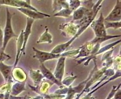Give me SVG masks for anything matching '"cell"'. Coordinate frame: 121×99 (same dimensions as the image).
Returning <instances> with one entry per match:
<instances>
[{
    "mask_svg": "<svg viewBox=\"0 0 121 99\" xmlns=\"http://www.w3.org/2000/svg\"><path fill=\"white\" fill-rule=\"evenodd\" d=\"M77 77H69L65 79H64L62 81V84L65 85L66 86H69V85H70L72 82H73V80L76 78ZM62 83V82H61Z\"/></svg>",
    "mask_w": 121,
    "mask_h": 99,
    "instance_id": "obj_23",
    "label": "cell"
},
{
    "mask_svg": "<svg viewBox=\"0 0 121 99\" xmlns=\"http://www.w3.org/2000/svg\"><path fill=\"white\" fill-rule=\"evenodd\" d=\"M11 58V56L5 54V51L2 49L0 48V62H4L5 61H8Z\"/></svg>",
    "mask_w": 121,
    "mask_h": 99,
    "instance_id": "obj_22",
    "label": "cell"
},
{
    "mask_svg": "<svg viewBox=\"0 0 121 99\" xmlns=\"http://www.w3.org/2000/svg\"><path fill=\"white\" fill-rule=\"evenodd\" d=\"M40 71L43 74L44 78H46L53 83L56 84L58 86H61L62 84L61 82L59 81L54 76V74L52 73V72L48 69L44 65L43 63L41 64L40 66Z\"/></svg>",
    "mask_w": 121,
    "mask_h": 99,
    "instance_id": "obj_11",
    "label": "cell"
},
{
    "mask_svg": "<svg viewBox=\"0 0 121 99\" xmlns=\"http://www.w3.org/2000/svg\"><path fill=\"white\" fill-rule=\"evenodd\" d=\"M103 0H99V1L97 2V3L95 4V5L93 7V12H94V13H97V12L99 11V9H98V8H100L101 6H99L103 2Z\"/></svg>",
    "mask_w": 121,
    "mask_h": 99,
    "instance_id": "obj_25",
    "label": "cell"
},
{
    "mask_svg": "<svg viewBox=\"0 0 121 99\" xmlns=\"http://www.w3.org/2000/svg\"><path fill=\"white\" fill-rule=\"evenodd\" d=\"M25 1L29 4H31V0H25Z\"/></svg>",
    "mask_w": 121,
    "mask_h": 99,
    "instance_id": "obj_29",
    "label": "cell"
},
{
    "mask_svg": "<svg viewBox=\"0 0 121 99\" xmlns=\"http://www.w3.org/2000/svg\"><path fill=\"white\" fill-rule=\"evenodd\" d=\"M65 56H61L59 58L53 73L55 78L60 82H62L65 71Z\"/></svg>",
    "mask_w": 121,
    "mask_h": 99,
    "instance_id": "obj_8",
    "label": "cell"
},
{
    "mask_svg": "<svg viewBox=\"0 0 121 99\" xmlns=\"http://www.w3.org/2000/svg\"><path fill=\"white\" fill-rule=\"evenodd\" d=\"M120 86H121V84H120L117 87V88H116V86H114L113 87V89L111 91V92L110 93V94L108 95V97L107 98V99H111L113 96V95H114L115 93H116V92L120 88Z\"/></svg>",
    "mask_w": 121,
    "mask_h": 99,
    "instance_id": "obj_24",
    "label": "cell"
},
{
    "mask_svg": "<svg viewBox=\"0 0 121 99\" xmlns=\"http://www.w3.org/2000/svg\"><path fill=\"white\" fill-rule=\"evenodd\" d=\"M11 75L13 79L17 82L25 81L27 78V74L24 70L16 66L13 67Z\"/></svg>",
    "mask_w": 121,
    "mask_h": 99,
    "instance_id": "obj_12",
    "label": "cell"
},
{
    "mask_svg": "<svg viewBox=\"0 0 121 99\" xmlns=\"http://www.w3.org/2000/svg\"><path fill=\"white\" fill-rule=\"evenodd\" d=\"M7 5L9 6L18 8H26L30 9L35 11L38 10L32 6L31 4L27 3L23 0H0V6Z\"/></svg>",
    "mask_w": 121,
    "mask_h": 99,
    "instance_id": "obj_5",
    "label": "cell"
},
{
    "mask_svg": "<svg viewBox=\"0 0 121 99\" xmlns=\"http://www.w3.org/2000/svg\"><path fill=\"white\" fill-rule=\"evenodd\" d=\"M91 23H92L91 22H88L86 24V25H84L83 27H81V28L79 29L77 33L73 37H72L69 41L67 42H65V43L59 44L56 46L52 50V51L51 52L54 54H61L63 53L70 46V45L72 43V42H73L77 38V37H78L84 30L87 28V27L89 26V25H90Z\"/></svg>",
    "mask_w": 121,
    "mask_h": 99,
    "instance_id": "obj_2",
    "label": "cell"
},
{
    "mask_svg": "<svg viewBox=\"0 0 121 99\" xmlns=\"http://www.w3.org/2000/svg\"><path fill=\"white\" fill-rule=\"evenodd\" d=\"M4 93L0 92V99H4Z\"/></svg>",
    "mask_w": 121,
    "mask_h": 99,
    "instance_id": "obj_28",
    "label": "cell"
},
{
    "mask_svg": "<svg viewBox=\"0 0 121 99\" xmlns=\"http://www.w3.org/2000/svg\"><path fill=\"white\" fill-rule=\"evenodd\" d=\"M104 23L106 29L111 28L114 29H120L121 27V21L118 22H109L104 20Z\"/></svg>",
    "mask_w": 121,
    "mask_h": 99,
    "instance_id": "obj_19",
    "label": "cell"
},
{
    "mask_svg": "<svg viewBox=\"0 0 121 99\" xmlns=\"http://www.w3.org/2000/svg\"><path fill=\"white\" fill-rule=\"evenodd\" d=\"M29 76L33 81L34 85L35 87L39 86L42 82V80L44 78L40 70H34L30 69L29 72Z\"/></svg>",
    "mask_w": 121,
    "mask_h": 99,
    "instance_id": "obj_15",
    "label": "cell"
},
{
    "mask_svg": "<svg viewBox=\"0 0 121 99\" xmlns=\"http://www.w3.org/2000/svg\"><path fill=\"white\" fill-rule=\"evenodd\" d=\"M72 11L70 8H64L63 9H61L60 10L59 12H57V13L54 15V16H62L68 17L70 16L71 13H72Z\"/></svg>",
    "mask_w": 121,
    "mask_h": 99,
    "instance_id": "obj_21",
    "label": "cell"
},
{
    "mask_svg": "<svg viewBox=\"0 0 121 99\" xmlns=\"http://www.w3.org/2000/svg\"><path fill=\"white\" fill-rule=\"evenodd\" d=\"M91 23V27L93 29L96 37H103L106 36V29L104 25V18L102 13H100L98 19Z\"/></svg>",
    "mask_w": 121,
    "mask_h": 99,
    "instance_id": "obj_3",
    "label": "cell"
},
{
    "mask_svg": "<svg viewBox=\"0 0 121 99\" xmlns=\"http://www.w3.org/2000/svg\"><path fill=\"white\" fill-rule=\"evenodd\" d=\"M121 90L120 88L115 93L114 99H120L121 98Z\"/></svg>",
    "mask_w": 121,
    "mask_h": 99,
    "instance_id": "obj_27",
    "label": "cell"
},
{
    "mask_svg": "<svg viewBox=\"0 0 121 99\" xmlns=\"http://www.w3.org/2000/svg\"><path fill=\"white\" fill-rule=\"evenodd\" d=\"M78 26H76L73 23H66L64 25L60 26V29H62L66 34L69 35V36H74L78 30Z\"/></svg>",
    "mask_w": 121,
    "mask_h": 99,
    "instance_id": "obj_16",
    "label": "cell"
},
{
    "mask_svg": "<svg viewBox=\"0 0 121 99\" xmlns=\"http://www.w3.org/2000/svg\"><path fill=\"white\" fill-rule=\"evenodd\" d=\"M121 19V3L120 0H116V4L104 20L109 22L120 21Z\"/></svg>",
    "mask_w": 121,
    "mask_h": 99,
    "instance_id": "obj_7",
    "label": "cell"
},
{
    "mask_svg": "<svg viewBox=\"0 0 121 99\" xmlns=\"http://www.w3.org/2000/svg\"><path fill=\"white\" fill-rule=\"evenodd\" d=\"M86 12L87 9L86 8L83 7H80L76 9V11H74L73 14V20H78L82 17L84 14Z\"/></svg>",
    "mask_w": 121,
    "mask_h": 99,
    "instance_id": "obj_20",
    "label": "cell"
},
{
    "mask_svg": "<svg viewBox=\"0 0 121 99\" xmlns=\"http://www.w3.org/2000/svg\"><path fill=\"white\" fill-rule=\"evenodd\" d=\"M0 10H1V6H0ZM3 38H4V33L2 30L1 26H0V48H2L3 43Z\"/></svg>",
    "mask_w": 121,
    "mask_h": 99,
    "instance_id": "obj_26",
    "label": "cell"
},
{
    "mask_svg": "<svg viewBox=\"0 0 121 99\" xmlns=\"http://www.w3.org/2000/svg\"><path fill=\"white\" fill-rule=\"evenodd\" d=\"M13 67V66H8L5 64L3 61L0 62V72L3 75L5 83L13 81L11 74Z\"/></svg>",
    "mask_w": 121,
    "mask_h": 99,
    "instance_id": "obj_10",
    "label": "cell"
},
{
    "mask_svg": "<svg viewBox=\"0 0 121 99\" xmlns=\"http://www.w3.org/2000/svg\"><path fill=\"white\" fill-rule=\"evenodd\" d=\"M43 42H47L49 44L52 42V36L48 32V28L46 27H45V31L43 33L37 41V43H41Z\"/></svg>",
    "mask_w": 121,
    "mask_h": 99,
    "instance_id": "obj_18",
    "label": "cell"
},
{
    "mask_svg": "<svg viewBox=\"0 0 121 99\" xmlns=\"http://www.w3.org/2000/svg\"><path fill=\"white\" fill-rule=\"evenodd\" d=\"M53 12L60 11L64 8H69V4H68L67 0H53Z\"/></svg>",
    "mask_w": 121,
    "mask_h": 99,
    "instance_id": "obj_17",
    "label": "cell"
},
{
    "mask_svg": "<svg viewBox=\"0 0 121 99\" xmlns=\"http://www.w3.org/2000/svg\"><path fill=\"white\" fill-rule=\"evenodd\" d=\"M17 10L21 13L27 16V17L32 18L34 20L43 19L45 17H50L49 15L42 13L40 11L34 10L26 8H18Z\"/></svg>",
    "mask_w": 121,
    "mask_h": 99,
    "instance_id": "obj_6",
    "label": "cell"
},
{
    "mask_svg": "<svg viewBox=\"0 0 121 99\" xmlns=\"http://www.w3.org/2000/svg\"><path fill=\"white\" fill-rule=\"evenodd\" d=\"M35 20L27 17V23L26 26L25 28V30H23V45L21 51V54H23L24 55L25 54V50L26 45L29 38V37L31 33V28L32 24Z\"/></svg>",
    "mask_w": 121,
    "mask_h": 99,
    "instance_id": "obj_9",
    "label": "cell"
},
{
    "mask_svg": "<svg viewBox=\"0 0 121 99\" xmlns=\"http://www.w3.org/2000/svg\"><path fill=\"white\" fill-rule=\"evenodd\" d=\"M23 30H21L17 39V54L16 56V59L15 63L13 65L14 67L17 66L18 61L20 59V57L21 54V51L23 45Z\"/></svg>",
    "mask_w": 121,
    "mask_h": 99,
    "instance_id": "obj_14",
    "label": "cell"
},
{
    "mask_svg": "<svg viewBox=\"0 0 121 99\" xmlns=\"http://www.w3.org/2000/svg\"><path fill=\"white\" fill-rule=\"evenodd\" d=\"M6 20L4 33L3 43L2 49L5 51L6 47L10 41V40L14 37H17V35L14 32L13 28L12 26V18L14 14H12L8 8L6 9Z\"/></svg>",
    "mask_w": 121,
    "mask_h": 99,
    "instance_id": "obj_1",
    "label": "cell"
},
{
    "mask_svg": "<svg viewBox=\"0 0 121 99\" xmlns=\"http://www.w3.org/2000/svg\"><path fill=\"white\" fill-rule=\"evenodd\" d=\"M32 49L35 52L33 58L37 59L41 64L43 63L46 61L59 58L61 56H62L61 54H54L51 52H44L39 50L34 47L32 48Z\"/></svg>",
    "mask_w": 121,
    "mask_h": 99,
    "instance_id": "obj_4",
    "label": "cell"
},
{
    "mask_svg": "<svg viewBox=\"0 0 121 99\" xmlns=\"http://www.w3.org/2000/svg\"><path fill=\"white\" fill-rule=\"evenodd\" d=\"M26 81L23 82H17L12 85L11 89V95L14 96H17L22 91H26L25 88Z\"/></svg>",
    "mask_w": 121,
    "mask_h": 99,
    "instance_id": "obj_13",
    "label": "cell"
}]
</instances>
